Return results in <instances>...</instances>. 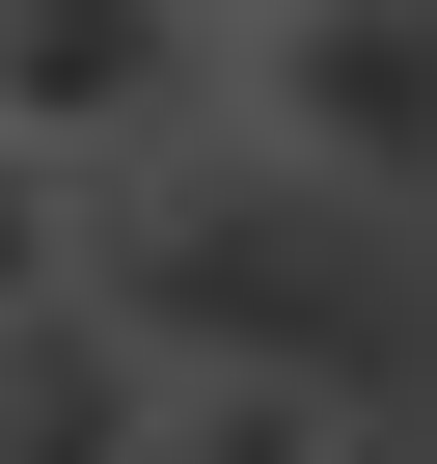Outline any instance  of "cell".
Wrapping results in <instances>:
<instances>
[{"mask_svg":"<svg viewBox=\"0 0 437 464\" xmlns=\"http://www.w3.org/2000/svg\"><path fill=\"white\" fill-rule=\"evenodd\" d=\"M137 464H355V437H328L301 382H164V437H137Z\"/></svg>","mask_w":437,"mask_h":464,"instance_id":"obj_5","label":"cell"},{"mask_svg":"<svg viewBox=\"0 0 437 464\" xmlns=\"http://www.w3.org/2000/svg\"><path fill=\"white\" fill-rule=\"evenodd\" d=\"M83 274H110V191L0 137V328H83Z\"/></svg>","mask_w":437,"mask_h":464,"instance_id":"obj_4","label":"cell"},{"mask_svg":"<svg viewBox=\"0 0 437 464\" xmlns=\"http://www.w3.org/2000/svg\"><path fill=\"white\" fill-rule=\"evenodd\" d=\"M164 382H301V410H355V246L301 218V164L274 191H110V274H83Z\"/></svg>","mask_w":437,"mask_h":464,"instance_id":"obj_1","label":"cell"},{"mask_svg":"<svg viewBox=\"0 0 437 464\" xmlns=\"http://www.w3.org/2000/svg\"><path fill=\"white\" fill-rule=\"evenodd\" d=\"M191 82H247V28H191V0H0V137H28V164H137Z\"/></svg>","mask_w":437,"mask_h":464,"instance_id":"obj_2","label":"cell"},{"mask_svg":"<svg viewBox=\"0 0 437 464\" xmlns=\"http://www.w3.org/2000/svg\"><path fill=\"white\" fill-rule=\"evenodd\" d=\"M247 137L328 164V191H410L437 164V28H410V0H274V28H247Z\"/></svg>","mask_w":437,"mask_h":464,"instance_id":"obj_3","label":"cell"}]
</instances>
